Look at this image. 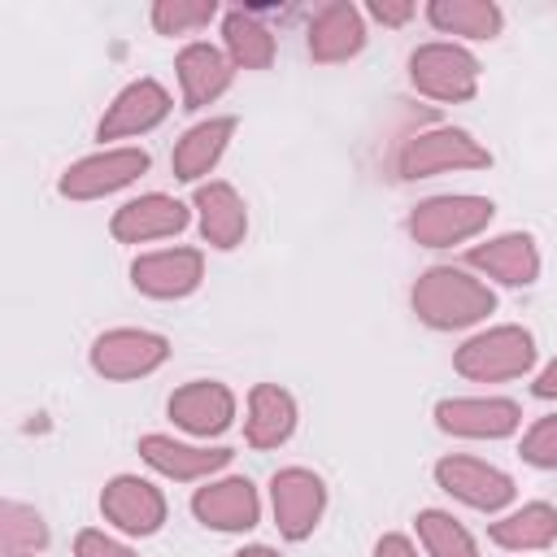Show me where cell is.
Segmentation results:
<instances>
[{
	"label": "cell",
	"instance_id": "cell-5",
	"mask_svg": "<svg viewBox=\"0 0 557 557\" xmlns=\"http://www.w3.org/2000/svg\"><path fill=\"white\" fill-rule=\"evenodd\" d=\"M409 83L444 104H461L479 91V57L466 52L461 44H418L409 52Z\"/></svg>",
	"mask_w": 557,
	"mask_h": 557
},
{
	"label": "cell",
	"instance_id": "cell-21",
	"mask_svg": "<svg viewBox=\"0 0 557 557\" xmlns=\"http://www.w3.org/2000/svg\"><path fill=\"white\" fill-rule=\"evenodd\" d=\"M196 213H200V235H205V244L209 248H222V252H231L239 239H244V231H248V209H244V200H239V191L231 187V183H200L196 187Z\"/></svg>",
	"mask_w": 557,
	"mask_h": 557
},
{
	"label": "cell",
	"instance_id": "cell-32",
	"mask_svg": "<svg viewBox=\"0 0 557 557\" xmlns=\"http://www.w3.org/2000/svg\"><path fill=\"white\" fill-rule=\"evenodd\" d=\"M366 13H370L374 22H383V26H405V22L418 13V4H413V0H370Z\"/></svg>",
	"mask_w": 557,
	"mask_h": 557
},
{
	"label": "cell",
	"instance_id": "cell-7",
	"mask_svg": "<svg viewBox=\"0 0 557 557\" xmlns=\"http://www.w3.org/2000/svg\"><path fill=\"white\" fill-rule=\"evenodd\" d=\"M165 357H170V339L157 331H139V326H113L91 339V370L117 383L161 370Z\"/></svg>",
	"mask_w": 557,
	"mask_h": 557
},
{
	"label": "cell",
	"instance_id": "cell-23",
	"mask_svg": "<svg viewBox=\"0 0 557 557\" xmlns=\"http://www.w3.org/2000/svg\"><path fill=\"white\" fill-rule=\"evenodd\" d=\"M231 135H235V117H209V122H196V126L174 144V157H170L174 178H183V183H200V178L218 165V157L226 152Z\"/></svg>",
	"mask_w": 557,
	"mask_h": 557
},
{
	"label": "cell",
	"instance_id": "cell-30",
	"mask_svg": "<svg viewBox=\"0 0 557 557\" xmlns=\"http://www.w3.org/2000/svg\"><path fill=\"white\" fill-rule=\"evenodd\" d=\"M518 453H522V461L535 466V470H557V413L535 418L531 431L522 435Z\"/></svg>",
	"mask_w": 557,
	"mask_h": 557
},
{
	"label": "cell",
	"instance_id": "cell-31",
	"mask_svg": "<svg viewBox=\"0 0 557 557\" xmlns=\"http://www.w3.org/2000/svg\"><path fill=\"white\" fill-rule=\"evenodd\" d=\"M74 557H139V553H135V548H126L122 540H113V535H104V531L87 527V531H78V535H74Z\"/></svg>",
	"mask_w": 557,
	"mask_h": 557
},
{
	"label": "cell",
	"instance_id": "cell-2",
	"mask_svg": "<svg viewBox=\"0 0 557 557\" xmlns=\"http://www.w3.org/2000/svg\"><path fill=\"white\" fill-rule=\"evenodd\" d=\"M535 366V339L527 326H487L479 335H470L457 352H453V370L470 383H505V379H522Z\"/></svg>",
	"mask_w": 557,
	"mask_h": 557
},
{
	"label": "cell",
	"instance_id": "cell-14",
	"mask_svg": "<svg viewBox=\"0 0 557 557\" xmlns=\"http://www.w3.org/2000/svg\"><path fill=\"white\" fill-rule=\"evenodd\" d=\"M170 91L157 83V78H135L126 83L113 104L104 109L100 126H96V139H126V135H144L152 126H161L170 117Z\"/></svg>",
	"mask_w": 557,
	"mask_h": 557
},
{
	"label": "cell",
	"instance_id": "cell-13",
	"mask_svg": "<svg viewBox=\"0 0 557 557\" xmlns=\"http://www.w3.org/2000/svg\"><path fill=\"white\" fill-rule=\"evenodd\" d=\"M191 513L209 531H252L261 518V496L244 474H226V479H209L205 487H196Z\"/></svg>",
	"mask_w": 557,
	"mask_h": 557
},
{
	"label": "cell",
	"instance_id": "cell-4",
	"mask_svg": "<svg viewBox=\"0 0 557 557\" xmlns=\"http://www.w3.org/2000/svg\"><path fill=\"white\" fill-rule=\"evenodd\" d=\"M496 205L487 196H431L422 205H413L409 213V235L422 248H453L474 239L479 231H487Z\"/></svg>",
	"mask_w": 557,
	"mask_h": 557
},
{
	"label": "cell",
	"instance_id": "cell-28",
	"mask_svg": "<svg viewBox=\"0 0 557 557\" xmlns=\"http://www.w3.org/2000/svg\"><path fill=\"white\" fill-rule=\"evenodd\" d=\"M0 544L4 553H44L48 548V522L17 500L0 505Z\"/></svg>",
	"mask_w": 557,
	"mask_h": 557
},
{
	"label": "cell",
	"instance_id": "cell-33",
	"mask_svg": "<svg viewBox=\"0 0 557 557\" xmlns=\"http://www.w3.org/2000/svg\"><path fill=\"white\" fill-rule=\"evenodd\" d=\"M374 557H418V548H413V540H409V535H396V531H387V535H379V544H374Z\"/></svg>",
	"mask_w": 557,
	"mask_h": 557
},
{
	"label": "cell",
	"instance_id": "cell-34",
	"mask_svg": "<svg viewBox=\"0 0 557 557\" xmlns=\"http://www.w3.org/2000/svg\"><path fill=\"white\" fill-rule=\"evenodd\" d=\"M531 392H535L540 400H557V357H553V361L540 370V379L531 383Z\"/></svg>",
	"mask_w": 557,
	"mask_h": 557
},
{
	"label": "cell",
	"instance_id": "cell-12",
	"mask_svg": "<svg viewBox=\"0 0 557 557\" xmlns=\"http://www.w3.org/2000/svg\"><path fill=\"white\" fill-rule=\"evenodd\" d=\"M200 278H205L200 248H161V252H144L131 261L135 292H144L152 300H183L200 287Z\"/></svg>",
	"mask_w": 557,
	"mask_h": 557
},
{
	"label": "cell",
	"instance_id": "cell-27",
	"mask_svg": "<svg viewBox=\"0 0 557 557\" xmlns=\"http://www.w3.org/2000/svg\"><path fill=\"white\" fill-rule=\"evenodd\" d=\"M418 540L426 548V557H479L474 535L444 509H422L418 518Z\"/></svg>",
	"mask_w": 557,
	"mask_h": 557
},
{
	"label": "cell",
	"instance_id": "cell-24",
	"mask_svg": "<svg viewBox=\"0 0 557 557\" xmlns=\"http://www.w3.org/2000/svg\"><path fill=\"white\" fill-rule=\"evenodd\" d=\"M487 535H492V544H500L509 553H540L557 540V509L548 500H531V505L505 513L500 522H492Z\"/></svg>",
	"mask_w": 557,
	"mask_h": 557
},
{
	"label": "cell",
	"instance_id": "cell-20",
	"mask_svg": "<svg viewBox=\"0 0 557 557\" xmlns=\"http://www.w3.org/2000/svg\"><path fill=\"white\" fill-rule=\"evenodd\" d=\"M174 70H178V87H183V109L213 104L231 87V78H235L231 57L222 48H213V44H187L178 52Z\"/></svg>",
	"mask_w": 557,
	"mask_h": 557
},
{
	"label": "cell",
	"instance_id": "cell-9",
	"mask_svg": "<svg viewBox=\"0 0 557 557\" xmlns=\"http://www.w3.org/2000/svg\"><path fill=\"white\" fill-rule=\"evenodd\" d=\"M435 483H440L453 500H461V505H470V509H479V513L505 509V505L513 500V492H518L505 470H496V466H487V461H479V457H461V453L435 461Z\"/></svg>",
	"mask_w": 557,
	"mask_h": 557
},
{
	"label": "cell",
	"instance_id": "cell-1",
	"mask_svg": "<svg viewBox=\"0 0 557 557\" xmlns=\"http://www.w3.org/2000/svg\"><path fill=\"white\" fill-rule=\"evenodd\" d=\"M409 305L431 331H466L496 309V292L461 265H431L418 274Z\"/></svg>",
	"mask_w": 557,
	"mask_h": 557
},
{
	"label": "cell",
	"instance_id": "cell-25",
	"mask_svg": "<svg viewBox=\"0 0 557 557\" xmlns=\"http://www.w3.org/2000/svg\"><path fill=\"white\" fill-rule=\"evenodd\" d=\"M426 22L440 35H461V39H496L505 26L500 4L492 0H431Z\"/></svg>",
	"mask_w": 557,
	"mask_h": 557
},
{
	"label": "cell",
	"instance_id": "cell-6",
	"mask_svg": "<svg viewBox=\"0 0 557 557\" xmlns=\"http://www.w3.org/2000/svg\"><path fill=\"white\" fill-rule=\"evenodd\" d=\"M148 165H152V157L144 148H104V152H91V157L74 161L61 174L57 191L65 200H100V196H113V191L131 187L139 174H148Z\"/></svg>",
	"mask_w": 557,
	"mask_h": 557
},
{
	"label": "cell",
	"instance_id": "cell-26",
	"mask_svg": "<svg viewBox=\"0 0 557 557\" xmlns=\"http://www.w3.org/2000/svg\"><path fill=\"white\" fill-rule=\"evenodd\" d=\"M222 44H226L231 65H239V70H270V61H274V52H278L274 35H270V30L257 22V13H248V9H231V13L222 17Z\"/></svg>",
	"mask_w": 557,
	"mask_h": 557
},
{
	"label": "cell",
	"instance_id": "cell-22",
	"mask_svg": "<svg viewBox=\"0 0 557 557\" xmlns=\"http://www.w3.org/2000/svg\"><path fill=\"white\" fill-rule=\"evenodd\" d=\"M296 431V400L278 383H257L248 392V418H244V440L252 448H278Z\"/></svg>",
	"mask_w": 557,
	"mask_h": 557
},
{
	"label": "cell",
	"instance_id": "cell-29",
	"mask_svg": "<svg viewBox=\"0 0 557 557\" xmlns=\"http://www.w3.org/2000/svg\"><path fill=\"white\" fill-rule=\"evenodd\" d=\"M218 17V4L213 0H157L152 4V26L157 35H187V30H200Z\"/></svg>",
	"mask_w": 557,
	"mask_h": 557
},
{
	"label": "cell",
	"instance_id": "cell-17",
	"mask_svg": "<svg viewBox=\"0 0 557 557\" xmlns=\"http://www.w3.org/2000/svg\"><path fill=\"white\" fill-rule=\"evenodd\" d=\"M466 265L505 283V287H531L540 278V248L527 231H509V235H496L487 244H474L466 252Z\"/></svg>",
	"mask_w": 557,
	"mask_h": 557
},
{
	"label": "cell",
	"instance_id": "cell-3",
	"mask_svg": "<svg viewBox=\"0 0 557 557\" xmlns=\"http://www.w3.org/2000/svg\"><path fill=\"white\" fill-rule=\"evenodd\" d=\"M487 165H492V152L461 126L418 131L396 152V174L409 183L431 178V174H448V170H487Z\"/></svg>",
	"mask_w": 557,
	"mask_h": 557
},
{
	"label": "cell",
	"instance_id": "cell-10",
	"mask_svg": "<svg viewBox=\"0 0 557 557\" xmlns=\"http://www.w3.org/2000/svg\"><path fill=\"white\" fill-rule=\"evenodd\" d=\"M522 422L509 396H448L435 405V426L461 440H505Z\"/></svg>",
	"mask_w": 557,
	"mask_h": 557
},
{
	"label": "cell",
	"instance_id": "cell-18",
	"mask_svg": "<svg viewBox=\"0 0 557 557\" xmlns=\"http://www.w3.org/2000/svg\"><path fill=\"white\" fill-rule=\"evenodd\" d=\"M139 457H144L157 474H165V479H174V483H196V479H209V474L226 470L235 453H231V448L183 444V440H174V435H144V440H139Z\"/></svg>",
	"mask_w": 557,
	"mask_h": 557
},
{
	"label": "cell",
	"instance_id": "cell-36",
	"mask_svg": "<svg viewBox=\"0 0 557 557\" xmlns=\"http://www.w3.org/2000/svg\"><path fill=\"white\" fill-rule=\"evenodd\" d=\"M4 557H35V553H4Z\"/></svg>",
	"mask_w": 557,
	"mask_h": 557
},
{
	"label": "cell",
	"instance_id": "cell-19",
	"mask_svg": "<svg viewBox=\"0 0 557 557\" xmlns=\"http://www.w3.org/2000/svg\"><path fill=\"white\" fill-rule=\"evenodd\" d=\"M366 48V17L357 4L348 0H331L313 13L309 22V57L318 65H335V61H348Z\"/></svg>",
	"mask_w": 557,
	"mask_h": 557
},
{
	"label": "cell",
	"instance_id": "cell-15",
	"mask_svg": "<svg viewBox=\"0 0 557 557\" xmlns=\"http://www.w3.org/2000/svg\"><path fill=\"white\" fill-rule=\"evenodd\" d=\"M165 409H170L174 426H183L187 435L209 440V435H222L235 422V392L218 379H191L170 396Z\"/></svg>",
	"mask_w": 557,
	"mask_h": 557
},
{
	"label": "cell",
	"instance_id": "cell-8",
	"mask_svg": "<svg viewBox=\"0 0 557 557\" xmlns=\"http://www.w3.org/2000/svg\"><path fill=\"white\" fill-rule=\"evenodd\" d=\"M270 509H274V527H278L283 540H309L318 518H322V509H326V483L305 466L274 470Z\"/></svg>",
	"mask_w": 557,
	"mask_h": 557
},
{
	"label": "cell",
	"instance_id": "cell-11",
	"mask_svg": "<svg viewBox=\"0 0 557 557\" xmlns=\"http://www.w3.org/2000/svg\"><path fill=\"white\" fill-rule=\"evenodd\" d=\"M100 513L122 535H157L165 522V496L139 474H113L100 492Z\"/></svg>",
	"mask_w": 557,
	"mask_h": 557
},
{
	"label": "cell",
	"instance_id": "cell-16",
	"mask_svg": "<svg viewBox=\"0 0 557 557\" xmlns=\"http://www.w3.org/2000/svg\"><path fill=\"white\" fill-rule=\"evenodd\" d=\"M187 218H191V213H187L183 200H174V196H165V191H148V196L126 200V205L113 213L109 231H113L117 244H148V239L178 235V231L187 226Z\"/></svg>",
	"mask_w": 557,
	"mask_h": 557
},
{
	"label": "cell",
	"instance_id": "cell-35",
	"mask_svg": "<svg viewBox=\"0 0 557 557\" xmlns=\"http://www.w3.org/2000/svg\"><path fill=\"white\" fill-rule=\"evenodd\" d=\"M235 557H278V553H274L270 544H248V548H239Z\"/></svg>",
	"mask_w": 557,
	"mask_h": 557
}]
</instances>
